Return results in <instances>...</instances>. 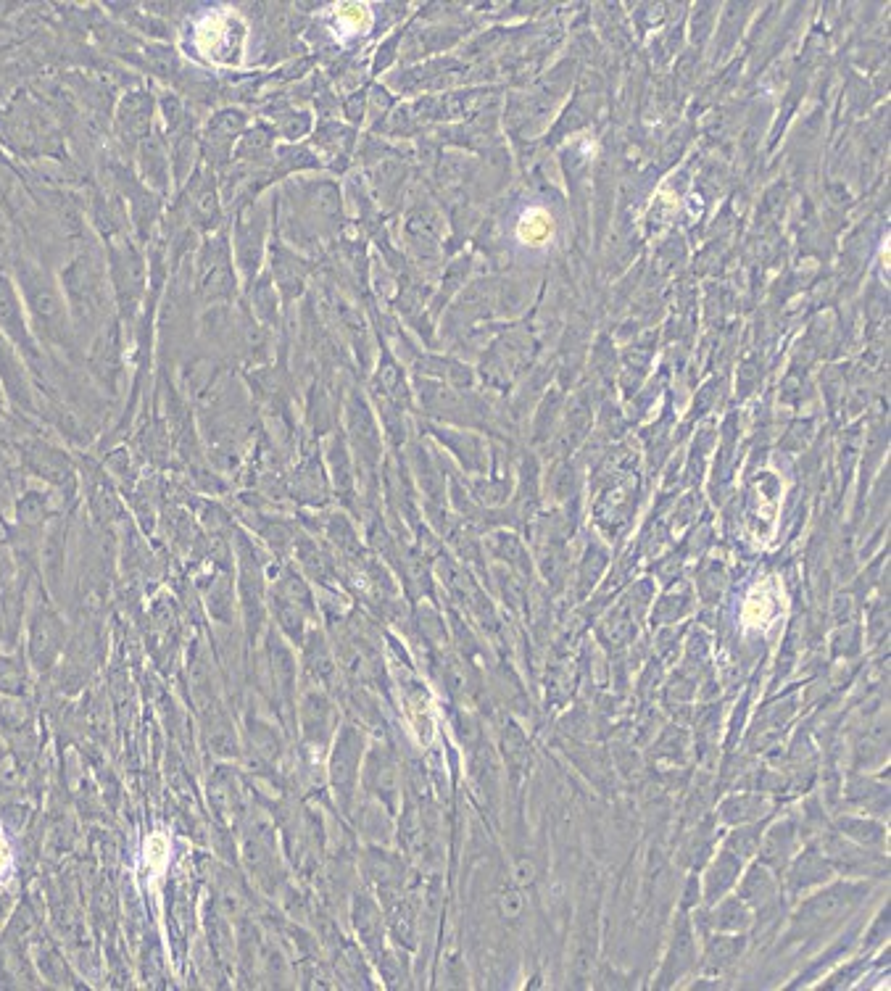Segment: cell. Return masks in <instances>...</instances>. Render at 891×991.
I'll use <instances>...</instances> for the list:
<instances>
[{
	"label": "cell",
	"mask_w": 891,
	"mask_h": 991,
	"mask_svg": "<svg viewBox=\"0 0 891 991\" xmlns=\"http://www.w3.org/2000/svg\"><path fill=\"white\" fill-rule=\"evenodd\" d=\"M868 886H852V883H841L834 889L823 891L818 897H812L810 902L802 905V910L794 918V931L789 939H799V936H812L826 931V928L836 926L852 907L865 897Z\"/></svg>",
	"instance_id": "6da1fadb"
},
{
	"label": "cell",
	"mask_w": 891,
	"mask_h": 991,
	"mask_svg": "<svg viewBox=\"0 0 891 991\" xmlns=\"http://www.w3.org/2000/svg\"><path fill=\"white\" fill-rule=\"evenodd\" d=\"M22 283L24 290H27L29 304H32V314H35V317L40 319L53 335H61V330H64V309H61V301H58L56 290L51 288V283H48L40 272H35V269H24V267H22Z\"/></svg>",
	"instance_id": "7a4b0ae2"
},
{
	"label": "cell",
	"mask_w": 891,
	"mask_h": 991,
	"mask_svg": "<svg viewBox=\"0 0 891 991\" xmlns=\"http://www.w3.org/2000/svg\"><path fill=\"white\" fill-rule=\"evenodd\" d=\"M694 963H696L694 931H691L689 920L681 918L678 920V926H675V936H673V947H670V955H667L665 965H662L660 986L675 984L678 978H683L691 968H694Z\"/></svg>",
	"instance_id": "3957f363"
},
{
	"label": "cell",
	"mask_w": 891,
	"mask_h": 991,
	"mask_svg": "<svg viewBox=\"0 0 891 991\" xmlns=\"http://www.w3.org/2000/svg\"><path fill=\"white\" fill-rule=\"evenodd\" d=\"M831 873H834L831 860L815 852V849H807V852L794 862V868H791L789 889L794 891V894H799V891L810 889L815 883H823Z\"/></svg>",
	"instance_id": "277c9868"
},
{
	"label": "cell",
	"mask_w": 891,
	"mask_h": 991,
	"mask_svg": "<svg viewBox=\"0 0 891 991\" xmlns=\"http://www.w3.org/2000/svg\"><path fill=\"white\" fill-rule=\"evenodd\" d=\"M359 749H362V741L356 736L354 731H346L341 736V744H338V752H335L333 760V778L335 786L343 791V794H351V783H354L356 767H359Z\"/></svg>",
	"instance_id": "5b68a950"
},
{
	"label": "cell",
	"mask_w": 891,
	"mask_h": 991,
	"mask_svg": "<svg viewBox=\"0 0 891 991\" xmlns=\"http://www.w3.org/2000/svg\"><path fill=\"white\" fill-rule=\"evenodd\" d=\"M776 894H778L776 878L770 876L768 868H762V865H754V868L749 870V876L744 878V883H741V899H744L747 905L757 907V910H768V907L773 905Z\"/></svg>",
	"instance_id": "8992f818"
},
{
	"label": "cell",
	"mask_w": 891,
	"mask_h": 991,
	"mask_svg": "<svg viewBox=\"0 0 891 991\" xmlns=\"http://www.w3.org/2000/svg\"><path fill=\"white\" fill-rule=\"evenodd\" d=\"M739 873H741V857H736V854L725 849V852L718 857V862L710 868V873H707V899H710V902H718L725 891L736 883Z\"/></svg>",
	"instance_id": "52a82bcc"
},
{
	"label": "cell",
	"mask_w": 891,
	"mask_h": 991,
	"mask_svg": "<svg viewBox=\"0 0 891 991\" xmlns=\"http://www.w3.org/2000/svg\"><path fill=\"white\" fill-rule=\"evenodd\" d=\"M551 235H554V219L546 209H530L522 214V219L517 222V238L525 243V246H544L549 243Z\"/></svg>",
	"instance_id": "ba28073f"
},
{
	"label": "cell",
	"mask_w": 891,
	"mask_h": 991,
	"mask_svg": "<svg viewBox=\"0 0 891 991\" xmlns=\"http://www.w3.org/2000/svg\"><path fill=\"white\" fill-rule=\"evenodd\" d=\"M794 844H797L794 825L791 823L776 825V828L768 833L765 849H762V860H765V865H773L776 870H781L783 865L789 862L791 852H794Z\"/></svg>",
	"instance_id": "9c48e42d"
},
{
	"label": "cell",
	"mask_w": 891,
	"mask_h": 991,
	"mask_svg": "<svg viewBox=\"0 0 891 991\" xmlns=\"http://www.w3.org/2000/svg\"><path fill=\"white\" fill-rule=\"evenodd\" d=\"M712 926L718 928V931H725V934L747 931L752 926V912H749L747 902L741 897L725 899L723 905L715 910V915H712Z\"/></svg>",
	"instance_id": "30bf717a"
},
{
	"label": "cell",
	"mask_w": 891,
	"mask_h": 991,
	"mask_svg": "<svg viewBox=\"0 0 891 991\" xmlns=\"http://www.w3.org/2000/svg\"><path fill=\"white\" fill-rule=\"evenodd\" d=\"M744 936H715L710 941V949H707V963L704 968L712 970V973H720L728 965H733L744 952Z\"/></svg>",
	"instance_id": "8fae6325"
},
{
	"label": "cell",
	"mask_w": 891,
	"mask_h": 991,
	"mask_svg": "<svg viewBox=\"0 0 891 991\" xmlns=\"http://www.w3.org/2000/svg\"><path fill=\"white\" fill-rule=\"evenodd\" d=\"M0 327H3L11 338L19 340V343H27L22 309H19V301H16L14 290H11V285H8L3 277H0Z\"/></svg>",
	"instance_id": "7c38bea8"
},
{
	"label": "cell",
	"mask_w": 891,
	"mask_h": 991,
	"mask_svg": "<svg viewBox=\"0 0 891 991\" xmlns=\"http://www.w3.org/2000/svg\"><path fill=\"white\" fill-rule=\"evenodd\" d=\"M367 781L375 789V794L388 796V802L396 794V767H393L391 757L383 752H375L370 757V765H367Z\"/></svg>",
	"instance_id": "4fadbf2b"
},
{
	"label": "cell",
	"mask_w": 891,
	"mask_h": 991,
	"mask_svg": "<svg viewBox=\"0 0 891 991\" xmlns=\"http://www.w3.org/2000/svg\"><path fill=\"white\" fill-rule=\"evenodd\" d=\"M354 918H356V931H359L362 939L367 941V947L377 952V947H380L377 941L383 936V920H380V912H377L375 905L367 902V899H356Z\"/></svg>",
	"instance_id": "5bb4252c"
},
{
	"label": "cell",
	"mask_w": 891,
	"mask_h": 991,
	"mask_svg": "<svg viewBox=\"0 0 891 991\" xmlns=\"http://www.w3.org/2000/svg\"><path fill=\"white\" fill-rule=\"evenodd\" d=\"M760 810H765V802L757 796H736V799L723 804V818L731 820V823H744V820H752L754 815H762Z\"/></svg>",
	"instance_id": "9a60e30c"
},
{
	"label": "cell",
	"mask_w": 891,
	"mask_h": 991,
	"mask_svg": "<svg viewBox=\"0 0 891 991\" xmlns=\"http://www.w3.org/2000/svg\"><path fill=\"white\" fill-rule=\"evenodd\" d=\"M839 828L847 833L849 839L860 841V844H881V841H884V828L876 823H870V820L847 818L841 820Z\"/></svg>",
	"instance_id": "2e32d148"
},
{
	"label": "cell",
	"mask_w": 891,
	"mask_h": 991,
	"mask_svg": "<svg viewBox=\"0 0 891 991\" xmlns=\"http://www.w3.org/2000/svg\"><path fill=\"white\" fill-rule=\"evenodd\" d=\"M760 849V828H749V831H736L728 839V852L736 857H752Z\"/></svg>",
	"instance_id": "e0dca14e"
},
{
	"label": "cell",
	"mask_w": 891,
	"mask_h": 991,
	"mask_svg": "<svg viewBox=\"0 0 891 991\" xmlns=\"http://www.w3.org/2000/svg\"><path fill=\"white\" fill-rule=\"evenodd\" d=\"M499 910H501V915H504V918L517 920L522 915V897L517 894L515 889L504 891V894L499 897Z\"/></svg>",
	"instance_id": "ac0fdd59"
},
{
	"label": "cell",
	"mask_w": 891,
	"mask_h": 991,
	"mask_svg": "<svg viewBox=\"0 0 891 991\" xmlns=\"http://www.w3.org/2000/svg\"><path fill=\"white\" fill-rule=\"evenodd\" d=\"M533 878H536V865H533L528 857L517 860L515 870H512V881H515V886L525 889V886H530V883H533Z\"/></svg>",
	"instance_id": "d6986e66"
},
{
	"label": "cell",
	"mask_w": 891,
	"mask_h": 991,
	"mask_svg": "<svg viewBox=\"0 0 891 991\" xmlns=\"http://www.w3.org/2000/svg\"><path fill=\"white\" fill-rule=\"evenodd\" d=\"M3 860H6V849H3V844H0V865H3Z\"/></svg>",
	"instance_id": "ffe728a7"
}]
</instances>
